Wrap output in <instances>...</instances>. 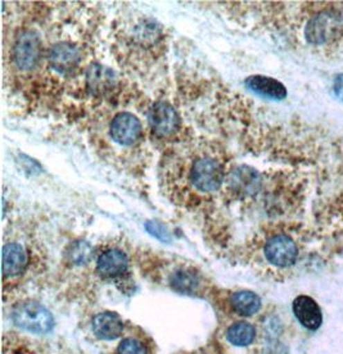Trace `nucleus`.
I'll list each match as a JSON object with an SVG mask.
<instances>
[{"mask_svg": "<svg viewBox=\"0 0 343 354\" xmlns=\"http://www.w3.org/2000/svg\"><path fill=\"white\" fill-rule=\"evenodd\" d=\"M342 16L335 10H324L308 19L305 37L310 44H328L342 35Z\"/></svg>", "mask_w": 343, "mask_h": 354, "instance_id": "f257e3e1", "label": "nucleus"}, {"mask_svg": "<svg viewBox=\"0 0 343 354\" xmlns=\"http://www.w3.org/2000/svg\"><path fill=\"white\" fill-rule=\"evenodd\" d=\"M13 322L18 328L35 334H44L53 328L52 313L35 301H27L17 306L12 313Z\"/></svg>", "mask_w": 343, "mask_h": 354, "instance_id": "f03ea898", "label": "nucleus"}, {"mask_svg": "<svg viewBox=\"0 0 343 354\" xmlns=\"http://www.w3.org/2000/svg\"><path fill=\"white\" fill-rule=\"evenodd\" d=\"M42 55V41L34 31H24L17 36L13 46V59L18 68L28 71L35 67Z\"/></svg>", "mask_w": 343, "mask_h": 354, "instance_id": "7ed1b4c3", "label": "nucleus"}, {"mask_svg": "<svg viewBox=\"0 0 343 354\" xmlns=\"http://www.w3.org/2000/svg\"><path fill=\"white\" fill-rule=\"evenodd\" d=\"M193 185L201 192H215L224 181V169L213 158H201L194 162L191 171Z\"/></svg>", "mask_w": 343, "mask_h": 354, "instance_id": "20e7f679", "label": "nucleus"}, {"mask_svg": "<svg viewBox=\"0 0 343 354\" xmlns=\"http://www.w3.org/2000/svg\"><path fill=\"white\" fill-rule=\"evenodd\" d=\"M264 253L270 265L285 268L296 263L299 258V247L288 235L281 234L267 240Z\"/></svg>", "mask_w": 343, "mask_h": 354, "instance_id": "39448f33", "label": "nucleus"}, {"mask_svg": "<svg viewBox=\"0 0 343 354\" xmlns=\"http://www.w3.org/2000/svg\"><path fill=\"white\" fill-rule=\"evenodd\" d=\"M150 124L153 133L159 138H168L179 130L180 117L168 102L155 103L150 111Z\"/></svg>", "mask_w": 343, "mask_h": 354, "instance_id": "423d86ee", "label": "nucleus"}, {"mask_svg": "<svg viewBox=\"0 0 343 354\" xmlns=\"http://www.w3.org/2000/svg\"><path fill=\"white\" fill-rule=\"evenodd\" d=\"M229 190L240 198L254 196L263 185L261 175L249 166H238L231 169L228 178Z\"/></svg>", "mask_w": 343, "mask_h": 354, "instance_id": "0eeeda50", "label": "nucleus"}, {"mask_svg": "<svg viewBox=\"0 0 343 354\" xmlns=\"http://www.w3.org/2000/svg\"><path fill=\"white\" fill-rule=\"evenodd\" d=\"M141 124L137 115L123 112L116 115L111 124V136L120 145H132L139 140Z\"/></svg>", "mask_w": 343, "mask_h": 354, "instance_id": "6e6552de", "label": "nucleus"}, {"mask_svg": "<svg viewBox=\"0 0 343 354\" xmlns=\"http://www.w3.org/2000/svg\"><path fill=\"white\" fill-rule=\"evenodd\" d=\"M80 63V52L78 46L70 43L54 45L49 52V64L54 71L60 73H71L78 68Z\"/></svg>", "mask_w": 343, "mask_h": 354, "instance_id": "1a4fd4ad", "label": "nucleus"}, {"mask_svg": "<svg viewBox=\"0 0 343 354\" xmlns=\"http://www.w3.org/2000/svg\"><path fill=\"white\" fill-rule=\"evenodd\" d=\"M293 313L304 328L317 330L322 326V310L317 306V301L308 295H299L293 301Z\"/></svg>", "mask_w": 343, "mask_h": 354, "instance_id": "9d476101", "label": "nucleus"}, {"mask_svg": "<svg viewBox=\"0 0 343 354\" xmlns=\"http://www.w3.org/2000/svg\"><path fill=\"white\" fill-rule=\"evenodd\" d=\"M246 88L258 97L270 100H283L287 97V88L281 81L263 75H254L245 81Z\"/></svg>", "mask_w": 343, "mask_h": 354, "instance_id": "9b49d317", "label": "nucleus"}, {"mask_svg": "<svg viewBox=\"0 0 343 354\" xmlns=\"http://www.w3.org/2000/svg\"><path fill=\"white\" fill-rule=\"evenodd\" d=\"M129 268L127 256L118 249H109L98 258L97 270L105 279H114L123 276Z\"/></svg>", "mask_w": 343, "mask_h": 354, "instance_id": "f8f14e48", "label": "nucleus"}, {"mask_svg": "<svg viewBox=\"0 0 343 354\" xmlns=\"http://www.w3.org/2000/svg\"><path fill=\"white\" fill-rule=\"evenodd\" d=\"M116 84L114 71L99 63H91L87 70V86L93 95H105Z\"/></svg>", "mask_w": 343, "mask_h": 354, "instance_id": "ddd939ff", "label": "nucleus"}, {"mask_svg": "<svg viewBox=\"0 0 343 354\" xmlns=\"http://www.w3.org/2000/svg\"><path fill=\"white\" fill-rule=\"evenodd\" d=\"M91 328L99 339L114 340L123 334V324L114 312H102L94 316Z\"/></svg>", "mask_w": 343, "mask_h": 354, "instance_id": "4468645a", "label": "nucleus"}, {"mask_svg": "<svg viewBox=\"0 0 343 354\" xmlns=\"http://www.w3.org/2000/svg\"><path fill=\"white\" fill-rule=\"evenodd\" d=\"M3 274L4 276H16L24 272L27 265L26 252L17 243H9L4 245L1 253Z\"/></svg>", "mask_w": 343, "mask_h": 354, "instance_id": "2eb2a0df", "label": "nucleus"}, {"mask_svg": "<svg viewBox=\"0 0 343 354\" xmlns=\"http://www.w3.org/2000/svg\"><path fill=\"white\" fill-rule=\"evenodd\" d=\"M231 307L242 316H252L260 310L261 299L252 292H238L231 295Z\"/></svg>", "mask_w": 343, "mask_h": 354, "instance_id": "dca6fc26", "label": "nucleus"}, {"mask_svg": "<svg viewBox=\"0 0 343 354\" xmlns=\"http://www.w3.org/2000/svg\"><path fill=\"white\" fill-rule=\"evenodd\" d=\"M256 337V330L248 322L233 324L227 331V337L231 344L237 346H249Z\"/></svg>", "mask_w": 343, "mask_h": 354, "instance_id": "f3484780", "label": "nucleus"}, {"mask_svg": "<svg viewBox=\"0 0 343 354\" xmlns=\"http://www.w3.org/2000/svg\"><path fill=\"white\" fill-rule=\"evenodd\" d=\"M171 283L174 289L179 292H189L197 289V277L194 274L185 272V271H179L177 274L173 276Z\"/></svg>", "mask_w": 343, "mask_h": 354, "instance_id": "a211bd4d", "label": "nucleus"}, {"mask_svg": "<svg viewBox=\"0 0 343 354\" xmlns=\"http://www.w3.org/2000/svg\"><path fill=\"white\" fill-rule=\"evenodd\" d=\"M117 354H147V349L135 339H125L117 348Z\"/></svg>", "mask_w": 343, "mask_h": 354, "instance_id": "6ab92c4d", "label": "nucleus"}, {"mask_svg": "<svg viewBox=\"0 0 343 354\" xmlns=\"http://www.w3.org/2000/svg\"><path fill=\"white\" fill-rule=\"evenodd\" d=\"M73 252H71V259L78 263V265H82V263H87L90 258V248H89L88 244L85 243H80L78 245H75Z\"/></svg>", "mask_w": 343, "mask_h": 354, "instance_id": "aec40b11", "label": "nucleus"}, {"mask_svg": "<svg viewBox=\"0 0 343 354\" xmlns=\"http://www.w3.org/2000/svg\"><path fill=\"white\" fill-rule=\"evenodd\" d=\"M146 229L150 232V235H153L155 238H157L161 241H170V239H171L168 229L159 222L148 221L146 223Z\"/></svg>", "mask_w": 343, "mask_h": 354, "instance_id": "412c9836", "label": "nucleus"}, {"mask_svg": "<svg viewBox=\"0 0 343 354\" xmlns=\"http://www.w3.org/2000/svg\"><path fill=\"white\" fill-rule=\"evenodd\" d=\"M333 93L335 97L343 102V73L337 75L333 80Z\"/></svg>", "mask_w": 343, "mask_h": 354, "instance_id": "4be33fe9", "label": "nucleus"}]
</instances>
